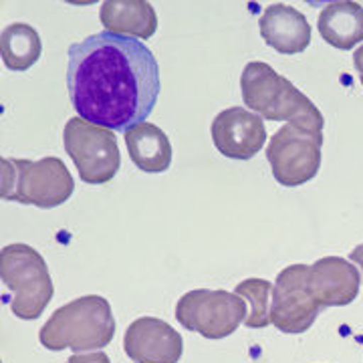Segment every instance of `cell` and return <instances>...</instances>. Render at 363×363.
<instances>
[{"label": "cell", "mask_w": 363, "mask_h": 363, "mask_svg": "<svg viewBox=\"0 0 363 363\" xmlns=\"http://www.w3.org/2000/svg\"><path fill=\"white\" fill-rule=\"evenodd\" d=\"M0 277L13 293L11 311L23 321L39 319L51 303L52 281L47 262L28 245H9L0 252Z\"/></svg>", "instance_id": "5"}, {"label": "cell", "mask_w": 363, "mask_h": 363, "mask_svg": "<svg viewBox=\"0 0 363 363\" xmlns=\"http://www.w3.org/2000/svg\"><path fill=\"white\" fill-rule=\"evenodd\" d=\"M353 65H355V71L359 73V79H362V85H363V45L357 49V51L353 52Z\"/></svg>", "instance_id": "20"}, {"label": "cell", "mask_w": 363, "mask_h": 363, "mask_svg": "<svg viewBox=\"0 0 363 363\" xmlns=\"http://www.w3.org/2000/svg\"><path fill=\"white\" fill-rule=\"evenodd\" d=\"M247 301L228 291L196 289L186 293L176 305V319L182 327L206 339L233 335L247 319Z\"/></svg>", "instance_id": "8"}, {"label": "cell", "mask_w": 363, "mask_h": 363, "mask_svg": "<svg viewBox=\"0 0 363 363\" xmlns=\"http://www.w3.org/2000/svg\"><path fill=\"white\" fill-rule=\"evenodd\" d=\"M319 35L327 45L351 51L363 40V6L359 2H329L319 13Z\"/></svg>", "instance_id": "15"}, {"label": "cell", "mask_w": 363, "mask_h": 363, "mask_svg": "<svg viewBox=\"0 0 363 363\" xmlns=\"http://www.w3.org/2000/svg\"><path fill=\"white\" fill-rule=\"evenodd\" d=\"M351 262H355L363 272V242L359 245V247H355L353 250H351Z\"/></svg>", "instance_id": "21"}, {"label": "cell", "mask_w": 363, "mask_h": 363, "mask_svg": "<svg viewBox=\"0 0 363 363\" xmlns=\"http://www.w3.org/2000/svg\"><path fill=\"white\" fill-rule=\"evenodd\" d=\"M0 51H2L4 65L14 73H23L40 59L43 43H40L39 33L33 26L25 23H14L2 30Z\"/></svg>", "instance_id": "17"}, {"label": "cell", "mask_w": 363, "mask_h": 363, "mask_svg": "<svg viewBox=\"0 0 363 363\" xmlns=\"http://www.w3.org/2000/svg\"><path fill=\"white\" fill-rule=\"evenodd\" d=\"M67 89L79 117L125 133L154 111L157 59L142 40L95 33L69 47Z\"/></svg>", "instance_id": "1"}, {"label": "cell", "mask_w": 363, "mask_h": 363, "mask_svg": "<svg viewBox=\"0 0 363 363\" xmlns=\"http://www.w3.org/2000/svg\"><path fill=\"white\" fill-rule=\"evenodd\" d=\"M131 162L147 174H162L172 166V143L154 123H138L123 133Z\"/></svg>", "instance_id": "16"}, {"label": "cell", "mask_w": 363, "mask_h": 363, "mask_svg": "<svg viewBox=\"0 0 363 363\" xmlns=\"http://www.w3.org/2000/svg\"><path fill=\"white\" fill-rule=\"evenodd\" d=\"M65 363H111L104 351H91V353H75Z\"/></svg>", "instance_id": "19"}, {"label": "cell", "mask_w": 363, "mask_h": 363, "mask_svg": "<svg viewBox=\"0 0 363 363\" xmlns=\"http://www.w3.org/2000/svg\"><path fill=\"white\" fill-rule=\"evenodd\" d=\"M234 295L247 301L250 307L247 313L245 325L248 329H262L271 325V305H272V285L264 279H247L238 283L234 289Z\"/></svg>", "instance_id": "18"}, {"label": "cell", "mask_w": 363, "mask_h": 363, "mask_svg": "<svg viewBox=\"0 0 363 363\" xmlns=\"http://www.w3.org/2000/svg\"><path fill=\"white\" fill-rule=\"evenodd\" d=\"M260 37L281 55H298L311 43V25L305 14L289 4H271L259 21Z\"/></svg>", "instance_id": "13"}, {"label": "cell", "mask_w": 363, "mask_h": 363, "mask_svg": "<svg viewBox=\"0 0 363 363\" xmlns=\"http://www.w3.org/2000/svg\"><path fill=\"white\" fill-rule=\"evenodd\" d=\"M116 337V319L109 301L99 295L79 297L49 317L39 341L49 351L73 350L75 353L107 347Z\"/></svg>", "instance_id": "2"}, {"label": "cell", "mask_w": 363, "mask_h": 363, "mask_svg": "<svg viewBox=\"0 0 363 363\" xmlns=\"http://www.w3.org/2000/svg\"><path fill=\"white\" fill-rule=\"evenodd\" d=\"M323 311L309 289V267L291 264L272 285L271 323L283 333H305Z\"/></svg>", "instance_id": "9"}, {"label": "cell", "mask_w": 363, "mask_h": 363, "mask_svg": "<svg viewBox=\"0 0 363 363\" xmlns=\"http://www.w3.org/2000/svg\"><path fill=\"white\" fill-rule=\"evenodd\" d=\"M63 143L77 166L79 178L85 184L99 186L116 178L121 166V154L111 130L89 123L83 117H71L63 131Z\"/></svg>", "instance_id": "7"}, {"label": "cell", "mask_w": 363, "mask_h": 363, "mask_svg": "<svg viewBox=\"0 0 363 363\" xmlns=\"http://www.w3.org/2000/svg\"><path fill=\"white\" fill-rule=\"evenodd\" d=\"M2 198L39 208H57L73 196L75 180L59 157L39 162L2 157Z\"/></svg>", "instance_id": "4"}, {"label": "cell", "mask_w": 363, "mask_h": 363, "mask_svg": "<svg viewBox=\"0 0 363 363\" xmlns=\"http://www.w3.org/2000/svg\"><path fill=\"white\" fill-rule=\"evenodd\" d=\"M359 285V271L341 257H323L309 267V289L321 309L353 303Z\"/></svg>", "instance_id": "12"}, {"label": "cell", "mask_w": 363, "mask_h": 363, "mask_svg": "<svg viewBox=\"0 0 363 363\" xmlns=\"http://www.w3.org/2000/svg\"><path fill=\"white\" fill-rule=\"evenodd\" d=\"M123 350L133 363H178L184 341L164 319L140 317L128 327Z\"/></svg>", "instance_id": "11"}, {"label": "cell", "mask_w": 363, "mask_h": 363, "mask_svg": "<svg viewBox=\"0 0 363 363\" xmlns=\"http://www.w3.org/2000/svg\"><path fill=\"white\" fill-rule=\"evenodd\" d=\"M323 117H303L286 121L271 138L267 160L281 186L297 188L313 180L321 168Z\"/></svg>", "instance_id": "3"}, {"label": "cell", "mask_w": 363, "mask_h": 363, "mask_svg": "<svg viewBox=\"0 0 363 363\" xmlns=\"http://www.w3.org/2000/svg\"><path fill=\"white\" fill-rule=\"evenodd\" d=\"M107 33L119 37L147 40L156 35L157 13L145 0H107L99 11Z\"/></svg>", "instance_id": "14"}, {"label": "cell", "mask_w": 363, "mask_h": 363, "mask_svg": "<svg viewBox=\"0 0 363 363\" xmlns=\"http://www.w3.org/2000/svg\"><path fill=\"white\" fill-rule=\"evenodd\" d=\"M212 142L222 156L233 160H250L267 142L262 117L245 107H228L212 121Z\"/></svg>", "instance_id": "10"}, {"label": "cell", "mask_w": 363, "mask_h": 363, "mask_svg": "<svg viewBox=\"0 0 363 363\" xmlns=\"http://www.w3.org/2000/svg\"><path fill=\"white\" fill-rule=\"evenodd\" d=\"M240 91L248 109L269 121L323 117L307 95L262 61H252L245 67L240 75Z\"/></svg>", "instance_id": "6"}]
</instances>
